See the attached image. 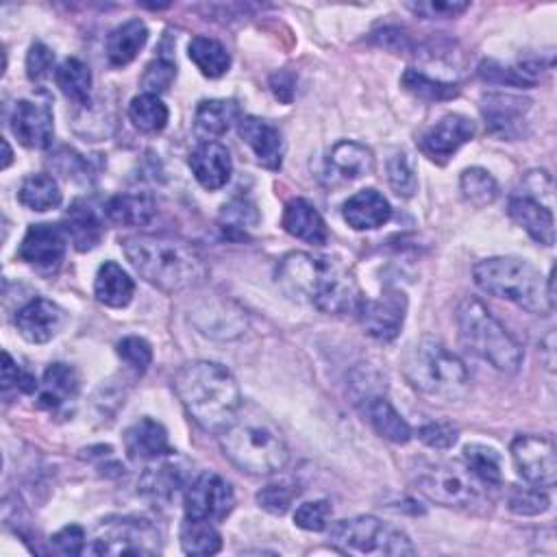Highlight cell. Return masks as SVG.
<instances>
[{
    "label": "cell",
    "instance_id": "obj_30",
    "mask_svg": "<svg viewBox=\"0 0 557 557\" xmlns=\"http://www.w3.org/2000/svg\"><path fill=\"white\" fill-rule=\"evenodd\" d=\"M187 475L174 459H166L155 468H148L140 479V492L157 503L172 501L181 488H185Z\"/></svg>",
    "mask_w": 557,
    "mask_h": 557
},
{
    "label": "cell",
    "instance_id": "obj_54",
    "mask_svg": "<svg viewBox=\"0 0 557 557\" xmlns=\"http://www.w3.org/2000/svg\"><path fill=\"white\" fill-rule=\"evenodd\" d=\"M51 548L60 555H81L86 548V531L79 524H68L51 537Z\"/></svg>",
    "mask_w": 557,
    "mask_h": 557
},
{
    "label": "cell",
    "instance_id": "obj_20",
    "mask_svg": "<svg viewBox=\"0 0 557 557\" xmlns=\"http://www.w3.org/2000/svg\"><path fill=\"white\" fill-rule=\"evenodd\" d=\"M192 323L200 329V334L218 340H233L244 334L246 316L231 301H203L192 312Z\"/></svg>",
    "mask_w": 557,
    "mask_h": 557
},
{
    "label": "cell",
    "instance_id": "obj_48",
    "mask_svg": "<svg viewBox=\"0 0 557 557\" xmlns=\"http://www.w3.org/2000/svg\"><path fill=\"white\" fill-rule=\"evenodd\" d=\"M329 518H332V503L329 501L303 503L295 514L297 527H301L306 531H325L329 527Z\"/></svg>",
    "mask_w": 557,
    "mask_h": 557
},
{
    "label": "cell",
    "instance_id": "obj_44",
    "mask_svg": "<svg viewBox=\"0 0 557 557\" xmlns=\"http://www.w3.org/2000/svg\"><path fill=\"white\" fill-rule=\"evenodd\" d=\"M177 79V66L174 62L166 60V57H157L155 62H151L142 75V88L144 94H164L170 90V86Z\"/></svg>",
    "mask_w": 557,
    "mask_h": 557
},
{
    "label": "cell",
    "instance_id": "obj_55",
    "mask_svg": "<svg viewBox=\"0 0 557 557\" xmlns=\"http://www.w3.org/2000/svg\"><path fill=\"white\" fill-rule=\"evenodd\" d=\"M479 75L481 79L490 81V83H505V86H531V81H527L522 77L520 70H514V68H505L501 66L498 62H483L479 66Z\"/></svg>",
    "mask_w": 557,
    "mask_h": 557
},
{
    "label": "cell",
    "instance_id": "obj_6",
    "mask_svg": "<svg viewBox=\"0 0 557 557\" xmlns=\"http://www.w3.org/2000/svg\"><path fill=\"white\" fill-rule=\"evenodd\" d=\"M403 373L410 386L433 403H459L470 392L466 364L436 338H420L405 351Z\"/></svg>",
    "mask_w": 557,
    "mask_h": 557
},
{
    "label": "cell",
    "instance_id": "obj_22",
    "mask_svg": "<svg viewBox=\"0 0 557 557\" xmlns=\"http://www.w3.org/2000/svg\"><path fill=\"white\" fill-rule=\"evenodd\" d=\"M190 168L194 179L209 192L224 187L233 172L231 155L220 142H200L190 155Z\"/></svg>",
    "mask_w": 557,
    "mask_h": 557
},
{
    "label": "cell",
    "instance_id": "obj_56",
    "mask_svg": "<svg viewBox=\"0 0 557 557\" xmlns=\"http://www.w3.org/2000/svg\"><path fill=\"white\" fill-rule=\"evenodd\" d=\"M3 360H5V366H3V390L5 392H10L12 388H16L21 392H36L38 390V381L31 375L23 373L14 364V360H12V355L8 351L3 353Z\"/></svg>",
    "mask_w": 557,
    "mask_h": 557
},
{
    "label": "cell",
    "instance_id": "obj_24",
    "mask_svg": "<svg viewBox=\"0 0 557 557\" xmlns=\"http://www.w3.org/2000/svg\"><path fill=\"white\" fill-rule=\"evenodd\" d=\"M284 229L297 237L303 239L308 244L314 246H323L329 239V231H327V222L321 216V211L306 198H293L286 209H284V220H282Z\"/></svg>",
    "mask_w": 557,
    "mask_h": 557
},
{
    "label": "cell",
    "instance_id": "obj_18",
    "mask_svg": "<svg viewBox=\"0 0 557 557\" xmlns=\"http://www.w3.org/2000/svg\"><path fill=\"white\" fill-rule=\"evenodd\" d=\"M66 325V312L49 301V299H34L16 314V327L21 336L31 345H47L51 342Z\"/></svg>",
    "mask_w": 557,
    "mask_h": 557
},
{
    "label": "cell",
    "instance_id": "obj_14",
    "mask_svg": "<svg viewBox=\"0 0 557 557\" xmlns=\"http://www.w3.org/2000/svg\"><path fill=\"white\" fill-rule=\"evenodd\" d=\"M531 109V101L514 94H485L481 99V114L490 129L501 140H520L524 135L527 112Z\"/></svg>",
    "mask_w": 557,
    "mask_h": 557
},
{
    "label": "cell",
    "instance_id": "obj_23",
    "mask_svg": "<svg viewBox=\"0 0 557 557\" xmlns=\"http://www.w3.org/2000/svg\"><path fill=\"white\" fill-rule=\"evenodd\" d=\"M509 218L529 233L531 239H535L542 246H553L555 242V220L553 211L544 207L537 198H531L527 194L514 196L509 200Z\"/></svg>",
    "mask_w": 557,
    "mask_h": 557
},
{
    "label": "cell",
    "instance_id": "obj_58",
    "mask_svg": "<svg viewBox=\"0 0 557 557\" xmlns=\"http://www.w3.org/2000/svg\"><path fill=\"white\" fill-rule=\"evenodd\" d=\"M270 88L278 101L290 103L295 96V77L290 73H276L270 79Z\"/></svg>",
    "mask_w": 557,
    "mask_h": 557
},
{
    "label": "cell",
    "instance_id": "obj_29",
    "mask_svg": "<svg viewBox=\"0 0 557 557\" xmlns=\"http://www.w3.org/2000/svg\"><path fill=\"white\" fill-rule=\"evenodd\" d=\"M133 295L135 284L127 274V270H122V265H118L116 261H105L99 268L94 282V297L99 303L114 310H122L133 301Z\"/></svg>",
    "mask_w": 557,
    "mask_h": 557
},
{
    "label": "cell",
    "instance_id": "obj_15",
    "mask_svg": "<svg viewBox=\"0 0 557 557\" xmlns=\"http://www.w3.org/2000/svg\"><path fill=\"white\" fill-rule=\"evenodd\" d=\"M70 237L66 226L62 224H34L23 237L21 244V259L36 268H55L66 257Z\"/></svg>",
    "mask_w": 557,
    "mask_h": 557
},
{
    "label": "cell",
    "instance_id": "obj_19",
    "mask_svg": "<svg viewBox=\"0 0 557 557\" xmlns=\"http://www.w3.org/2000/svg\"><path fill=\"white\" fill-rule=\"evenodd\" d=\"M237 131L239 138L246 142V146L252 151L255 159L268 168V170H278L284 161V140L278 129H274L270 122L255 118V116H244L237 120Z\"/></svg>",
    "mask_w": 557,
    "mask_h": 557
},
{
    "label": "cell",
    "instance_id": "obj_40",
    "mask_svg": "<svg viewBox=\"0 0 557 557\" xmlns=\"http://www.w3.org/2000/svg\"><path fill=\"white\" fill-rule=\"evenodd\" d=\"M401 86L407 94L427 101V103H440V101H451L459 94V88L455 83H446V81H438L427 77L425 73L410 68L403 73L401 77Z\"/></svg>",
    "mask_w": 557,
    "mask_h": 557
},
{
    "label": "cell",
    "instance_id": "obj_43",
    "mask_svg": "<svg viewBox=\"0 0 557 557\" xmlns=\"http://www.w3.org/2000/svg\"><path fill=\"white\" fill-rule=\"evenodd\" d=\"M257 222H259V213L255 205L244 198H235L222 207L220 226L229 237H244L246 231L255 229Z\"/></svg>",
    "mask_w": 557,
    "mask_h": 557
},
{
    "label": "cell",
    "instance_id": "obj_38",
    "mask_svg": "<svg viewBox=\"0 0 557 557\" xmlns=\"http://www.w3.org/2000/svg\"><path fill=\"white\" fill-rule=\"evenodd\" d=\"M170 118L168 107L155 94H140L129 105V120L142 133H159L166 129Z\"/></svg>",
    "mask_w": 557,
    "mask_h": 557
},
{
    "label": "cell",
    "instance_id": "obj_5",
    "mask_svg": "<svg viewBox=\"0 0 557 557\" xmlns=\"http://www.w3.org/2000/svg\"><path fill=\"white\" fill-rule=\"evenodd\" d=\"M475 284L498 299H505L520 310L548 316L555 308V290H553V270L548 274V282L535 265L527 259L518 257H490L481 259L472 268Z\"/></svg>",
    "mask_w": 557,
    "mask_h": 557
},
{
    "label": "cell",
    "instance_id": "obj_51",
    "mask_svg": "<svg viewBox=\"0 0 557 557\" xmlns=\"http://www.w3.org/2000/svg\"><path fill=\"white\" fill-rule=\"evenodd\" d=\"M373 44L394 53V55H407L416 51V42L410 38L407 31L399 29V27H384L379 31L373 34Z\"/></svg>",
    "mask_w": 557,
    "mask_h": 557
},
{
    "label": "cell",
    "instance_id": "obj_32",
    "mask_svg": "<svg viewBox=\"0 0 557 557\" xmlns=\"http://www.w3.org/2000/svg\"><path fill=\"white\" fill-rule=\"evenodd\" d=\"M66 231L75 248L81 252L96 248L105 235V226L99 213L86 200H75L70 205L66 213Z\"/></svg>",
    "mask_w": 557,
    "mask_h": 557
},
{
    "label": "cell",
    "instance_id": "obj_16",
    "mask_svg": "<svg viewBox=\"0 0 557 557\" xmlns=\"http://www.w3.org/2000/svg\"><path fill=\"white\" fill-rule=\"evenodd\" d=\"M475 138V122L459 114L440 118L423 138L420 151L436 164H446L466 142Z\"/></svg>",
    "mask_w": 557,
    "mask_h": 557
},
{
    "label": "cell",
    "instance_id": "obj_35",
    "mask_svg": "<svg viewBox=\"0 0 557 557\" xmlns=\"http://www.w3.org/2000/svg\"><path fill=\"white\" fill-rule=\"evenodd\" d=\"M55 81L68 101H73L79 107H90L92 73L81 60L68 57L66 62H62V66L55 70Z\"/></svg>",
    "mask_w": 557,
    "mask_h": 557
},
{
    "label": "cell",
    "instance_id": "obj_9",
    "mask_svg": "<svg viewBox=\"0 0 557 557\" xmlns=\"http://www.w3.org/2000/svg\"><path fill=\"white\" fill-rule=\"evenodd\" d=\"M161 550L159 529L135 516H109L96 527L92 553L96 555H155Z\"/></svg>",
    "mask_w": 557,
    "mask_h": 557
},
{
    "label": "cell",
    "instance_id": "obj_28",
    "mask_svg": "<svg viewBox=\"0 0 557 557\" xmlns=\"http://www.w3.org/2000/svg\"><path fill=\"white\" fill-rule=\"evenodd\" d=\"M327 168L332 177L340 181H358L375 170V157L373 151L364 144L345 140L332 148L327 157Z\"/></svg>",
    "mask_w": 557,
    "mask_h": 557
},
{
    "label": "cell",
    "instance_id": "obj_3",
    "mask_svg": "<svg viewBox=\"0 0 557 557\" xmlns=\"http://www.w3.org/2000/svg\"><path fill=\"white\" fill-rule=\"evenodd\" d=\"M174 390L187 416L213 433L229 427L244 405L235 377L216 362L185 364L174 377Z\"/></svg>",
    "mask_w": 557,
    "mask_h": 557
},
{
    "label": "cell",
    "instance_id": "obj_42",
    "mask_svg": "<svg viewBox=\"0 0 557 557\" xmlns=\"http://www.w3.org/2000/svg\"><path fill=\"white\" fill-rule=\"evenodd\" d=\"M459 190H462V196L475 207L492 205L498 196L496 179L483 168L464 170L459 177Z\"/></svg>",
    "mask_w": 557,
    "mask_h": 557
},
{
    "label": "cell",
    "instance_id": "obj_53",
    "mask_svg": "<svg viewBox=\"0 0 557 557\" xmlns=\"http://www.w3.org/2000/svg\"><path fill=\"white\" fill-rule=\"evenodd\" d=\"M53 66H55V53L47 44L36 42L27 55V77L34 83H42L51 75Z\"/></svg>",
    "mask_w": 557,
    "mask_h": 557
},
{
    "label": "cell",
    "instance_id": "obj_46",
    "mask_svg": "<svg viewBox=\"0 0 557 557\" xmlns=\"http://www.w3.org/2000/svg\"><path fill=\"white\" fill-rule=\"evenodd\" d=\"M118 351V358L129 366L133 368L135 373H146L148 366L153 364V349L151 345L140 338V336H129V338H122L116 347Z\"/></svg>",
    "mask_w": 557,
    "mask_h": 557
},
{
    "label": "cell",
    "instance_id": "obj_36",
    "mask_svg": "<svg viewBox=\"0 0 557 557\" xmlns=\"http://www.w3.org/2000/svg\"><path fill=\"white\" fill-rule=\"evenodd\" d=\"M187 53H190V60L200 70V75H205L209 79H220L222 75L229 73V66H231L229 51L213 38L196 36L190 42Z\"/></svg>",
    "mask_w": 557,
    "mask_h": 557
},
{
    "label": "cell",
    "instance_id": "obj_47",
    "mask_svg": "<svg viewBox=\"0 0 557 557\" xmlns=\"http://www.w3.org/2000/svg\"><path fill=\"white\" fill-rule=\"evenodd\" d=\"M295 496H297L295 488H290L286 483H272L257 492V503L261 509H265L274 516H284L290 509Z\"/></svg>",
    "mask_w": 557,
    "mask_h": 557
},
{
    "label": "cell",
    "instance_id": "obj_45",
    "mask_svg": "<svg viewBox=\"0 0 557 557\" xmlns=\"http://www.w3.org/2000/svg\"><path fill=\"white\" fill-rule=\"evenodd\" d=\"M388 181L399 196H403V198L414 196V192L418 187V179H416L414 168L405 153H397L388 159Z\"/></svg>",
    "mask_w": 557,
    "mask_h": 557
},
{
    "label": "cell",
    "instance_id": "obj_34",
    "mask_svg": "<svg viewBox=\"0 0 557 557\" xmlns=\"http://www.w3.org/2000/svg\"><path fill=\"white\" fill-rule=\"evenodd\" d=\"M79 394V375L68 364H51L42 379L40 403L49 410H60Z\"/></svg>",
    "mask_w": 557,
    "mask_h": 557
},
{
    "label": "cell",
    "instance_id": "obj_2",
    "mask_svg": "<svg viewBox=\"0 0 557 557\" xmlns=\"http://www.w3.org/2000/svg\"><path fill=\"white\" fill-rule=\"evenodd\" d=\"M122 250L144 282L168 295L196 288L209 272L200 250L181 237L131 235Z\"/></svg>",
    "mask_w": 557,
    "mask_h": 557
},
{
    "label": "cell",
    "instance_id": "obj_10",
    "mask_svg": "<svg viewBox=\"0 0 557 557\" xmlns=\"http://www.w3.org/2000/svg\"><path fill=\"white\" fill-rule=\"evenodd\" d=\"M479 479L457 462L427 464L416 472L418 490L444 507H470L479 501Z\"/></svg>",
    "mask_w": 557,
    "mask_h": 557
},
{
    "label": "cell",
    "instance_id": "obj_52",
    "mask_svg": "<svg viewBox=\"0 0 557 557\" xmlns=\"http://www.w3.org/2000/svg\"><path fill=\"white\" fill-rule=\"evenodd\" d=\"M459 431L449 423H429L418 429V440L436 451H446L457 442Z\"/></svg>",
    "mask_w": 557,
    "mask_h": 557
},
{
    "label": "cell",
    "instance_id": "obj_31",
    "mask_svg": "<svg viewBox=\"0 0 557 557\" xmlns=\"http://www.w3.org/2000/svg\"><path fill=\"white\" fill-rule=\"evenodd\" d=\"M148 42V29L140 18L116 27L107 38V60L112 66H129Z\"/></svg>",
    "mask_w": 557,
    "mask_h": 557
},
{
    "label": "cell",
    "instance_id": "obj_11",
    "mask_svg": "<svg viewBox=\"0 0 557 557\" xmlns=\"http://www.w3.org/2000/svg\"><path fill=\"white\" fill-rule=\"evenodd\" d=\"M185 518L218 522L235 507V492L226 479L216 472L198 475L185 488Z\"/></svg>",
    "mask_w": 557,
    "mask_h": 557
},
{
    "label": "cell",
    "instance_id": "obj_17",
    "mask_svg": "<svg viewBox=\"0 0 557 557\" xmlns=\"http://www.w3.org/2000/svg\"><path fill=\"white\" fill-rule=\"evenodd\" d=\"M10 125L16 140L27 148L44 151L53 144L55 118H53V109L44 103L18 101Z\"/></svg>",
    "mask_w": 557,
    "mask_h": 557
},
{
    "label": "cell",
    "instance_id": "obj_8",
    "mask_svg": "<svg viewBox=\"0 0 557 557\" xmlns=\"http://www.w3.org/2000/svg\"><path fill=\"white\" fill-rule=\"evenodd\" d=\"M329 540L342 553L351 555H414L412 540L397 527L386 524L375 516H355L332 524Z\"/></svg>",
    "mask_w": 557,
    "mask_h": 557
},
{
    "label": "cell",
    "instance_id": "obj_59",
    "mask_svg": "<svg viewBox=\"0 0 557 557\" xmlns=\"http://www.w3.org/2000/svg\"><path fill=\"white\" fill-rule=\"evenodd\" d=\"M3 148H5V159H3V168H10V164H12L14 155H12V146H10V142H8V140H3Z\"/></svg>",
    "mask_w": 557,
    "mask_h": 557
},
{
    "label": "cell",
    "instance_id": "obj_39",
    "mask_svg": "<svg viewBox=\"0 0 557 557\" xmlns=\"http://www.w3.org/2000/svg\"><path fill=\"white\" fill-rule=\"evenodd\" d=\"M181 546L187 555H216L222 548V537L213 522L185 518L181 524Z\"/></svg>",
    "mask_w": 557,
    "mask_h": 557
},
{
    "label": "cell",
    "instance_id": "obj_33",
    "mask_svg": "<svg viewBox=\"0 0 557 557\" xmlns=\"http://www.w3.org/2000/svg\"><path fill=\"white\" fill-rule=\"evenodd\" d=\"M157 207L151 194H116L107 200L105 213L114 224L120 226H144L153 220Z\"/></svg>",
    "mask_w": 557,
    "mask_h": 557
},
{
    "label": "cell",
    "instance_id": "obj_12",
    "mask_svg": "<svg viewBox=\"0 0 557 557\" xmlns=\"http://www.w3.org/2000/svg\"><path fill=\"white\" fill-rule=\"evenodd\" d=\"M511 459L518 475L535 488H553L557 479L555 444L542 436H518L511 442Z\"/></svg>",
    "mask_w": 557,
    "mask_h": 557
},
{
    "label": "cell",
    "instance_id": "obj_50",
    "mask_svg": "<svg viewBox=\"0 0 557 557\" xmlns=\"http://www.w3.org/2000/svg\"><path fill=\"white\" fill-rule=\"evenodd\" d=\"M548 496L540 490H533V488H524V490H514L509 494V509L518 516H537V514H544L548 509Z\"/></svg>",
    "mask_w": 557,
    "mask_h": 557
},
{
    "label": "cell",
    "instance_id": "obj_41",
    "mask_svg": "<svg viewBox=\"0 0 557 557\" xmlns=\"http://www.w3.org/2000/svg\"><path fill=\"white\" fill-rule=\"evenodd\" d=\"M464 464L483 485H501V455L492 446L468 444L464 449Z\"/></svg>",
    "mask_w": 557,
    "mask_h": 557
},
{
    "label": "cell",
    "instance_id": "obj_49",
    "mask_svg": "<svg viewBox=\"0 0 557 557\" xmlns=\"http://www.w3.org/2000/svg\"><path fill=\"white\" fill-rule=\"evenodd\" d=\"M405 8L420 18L436 21V18H457L470 5L468 3H457V0H427V3H407Z\"/></svg>",
    "mask_w": 557,
    "mask_h": 557
},
{
    "label": "cell",
    "instance_id": "obj_13",
    "mask_svg": "<svg viewBox=\"0 0 557 557\" xmlns=\"http://www.w3.org/2000/svg\"><path fill=\"white\" fill-rule=\"evenodd\" d=\"M405 314L407 297L401 290H388L379 299L362 301L358 310L364 332L379 342H392L401 334Z\"/></svg>",
    "mask_w": 557,
    "mask_h": 557
},
{
    "label": "cell",
    "instance_id": "obj_57",
    "mask_svg": "<svg viewBox=\"0 0 557 557\" xmlns=\"http://www.w3.org/2000/svg\"><path fill=\"white\" fill-rule=\"evenodd\" d=\"M57 164H60V170H62V174L64 177H73V179H77L79 174H86V170H88V164L81 159V155H77V153H73V151H62L60 155H57Z\"/></svg>",
    "mask_w": 557,
    "mask_h": 557
},
{
    "label": "cell",
    "instance_id": "obj_4",
    "mask_svg": "<svg viewBox=\"0 0 557 557\" xmlns=\"http://www.w3.org/2000/svg\"><path fill=\"white\" fill-rule=\"evenodd\" d=\"M220 449L239 470L259 477L278 472L290 459L282 431L252 405H242L231 425L220 431Z\"/></svg>",
    "mask_w": 557,
    "mask_h": 557
},
{
    "label": "cell",
    "instance_id": "obj_37",
    "mask_svg": "<svg viewBox=\"0 0 557 557\" xmlns=\"http://www.w3.org/2000/svg\"><path fill=\"white\" fill-rule=\"evenodd\" d=\"M21 203L31 211H51L62 205V190L51 174H31L18 190Z\"/></svg>",
    "mask_w": 557,
    "mask_h": 557
},
{
    "label": "cell",
    "instance_id": "obj_27",
    "mask_svg": "<svg viewBox=\"0 0 557 557\" xmlns=\"http://www.w3.org/2000/svg\"><path fill=\"white\" fill-rule=\"evenodd\" d=\"M237 120H239V107L235 101H226V99L203 101L194 114V133L200 138V142H216Z\"/></svg>",
    "mask_w": 557,
    "mask_h": 557
},
{
    "label": "cell",
    "instance_id": "obj_25",
    "mask_svg": "<svg viewBox=\"0 0 557 557\" xmlns=\"http://www.w3.org/2000/svg\"><path fill=\"white\" fill-rule=\"evenodd\" d=\"M392 218L388 198L377 190H362L345 203V220L355 231H373Z\"/></svg>",
    "mask_w": 557,
    "mask_h": 557
},
{
    "label": "cell",
    "instance_id": "obj_1",
    "mask_svg": "<svg viewBox=\"0 0 557 557\" xmlns=\"http://www.w3.org/2000/svg\"><path fill=\"white\" fill-rule=\"evenodd\" d=\"M274 278L286 297L325 314H358L364 301L355 278L332 257L290 252L276 263Z\"/></svg>",
    "mask_w": 557,
    "mask_h": 557
},
{
    "label": "cell",
    "instance_id": "obj_7",
    "mask_svg": "<svg viewBox=\"0 0 557 557\" xmlns=\"http://www.w3.org/2000/svg\"><path fill=\"white\" fill-rule=\"evenodd\" d=\"M459 338L464 347L492 368L514 375L522 364V349L516 338L490 314L479 299H464L457 308Z\"/></svg>",
    "mask_w": 557,
    "mask_h": 557
},
{
    "label": "cell",
    "instance_id": "obj_26",
    "mask_svg": "<svg viewBox=\"0 0 557 557\" xmlns=\"http://www.w3.org/2000/svg\"><path fill=\"white\" fill-rule=\"evenodd\" d=\"M362 410L371 427L381 438L394 444H407L412 440V427L384 394H373L366 401H362Z\"/></svg>",
    "mask_w": 557,
    "mask_h": 557
},
{
    "label": "cell",
    "instance_id": "obj_21",
    "mask_svg": "<svg viewBox=\"0 0 557 557\" xmlns=\"http://www.w3.org/2000/svg\"><path fill=\"white\" fill-rule=\"evenodd\" d=\"M122 440L125 451L133 462H157L174 455L166 427L153 418H140L138 423H133L125 431Z\"/></svg>",
    "mask_w": 557,
    "mask_h": 557
}]
</instances>
